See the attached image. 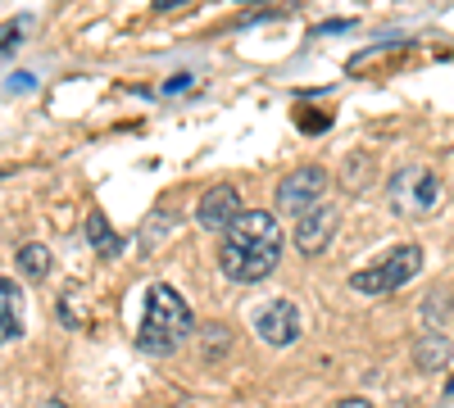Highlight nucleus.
<instances>
[{"label":"nucleus","instance_id":"nucleus-1","mask_svg":"<svg viewBox=\"0 0 454 408\" xmlns=\"http://www.w3.org/2000/svg\"><path fill=\"white\" fill-rule=\"evenodd\" d=\"M223 236L227 241L218 245V268H223V277H232L241 286L273 277V268L282 264V227L273 213L246 209Z\"/></svg>","mask_w":454,"mask_h":408},{"label":"nucleus","instance_id":"nucleus-7","mask_svg":"<svg viewBox=\"0 0 454 408\" xmlns=\"http://www.w3.org/2000/svg\"><path fill=\"white\" fill-rule=\"evenodd\" d=\"M254 331H259V341L263 345H273V350H286L300 341V309L291 300H273V304H263L254 313Z\"/></svg>","mask_w":454,"mask_h":408},{"label":"nucleus","instance_id":"nucleus-12","mask_svg":"<svg viewBox=\"0 0 454 408\" xmlns=\"http://www.w3.org/2000/svg\"><path fill=\"white\" fill-rule=\"evenodd\" d=\"M173 222H177V218H173V209H155V213H150V218L141 222V232H137L141 250H145V254H155V250H160V241L173 232Z\"/></svg>","mask_w":454,"mask_h":408},{"label":"nucleus","instance_id":"nucleus-8","mask_svg":"<svg viewBox=\"0 0 454 408\" xmlns=\"http://www.w3.org/2000/svg\"><path fill=\"white\" fill-rule=\"evenodd\" d=\"M241 213H246L241 209V191L227 187V181H223V187H209L200 196V204H196V222H200L205 232H227Z\"/></svg>","mask_w":454,"mask_h":408},{"label":"nucleus","instance_id":"nucleus-22","mask_svg":"<svg viewBox=\"0 0 454 408\" xmlns=\"http://www.w3.org/2000/svg\"><path fill=\"white\" fill-rule=\"evenodd\" d=\"M177 408H196V404H177Z\"/></svg>","mask_w":454,"mask_h":408},{"label":"nucleus","instance_id":"nucleus-11","mask_svg":"<svg viewBox=\"0 0 454 408\" xmlns=\"http://www.w3.org/2000/svg\"><path fill=\"white\" fill-rule=\"evenodd\" d=\"M413 363H419V373H436V367L454 363L450 336H441V331H432V336H419V345H413Z\"/></svg>","mask_w":454,"mask_h":408},{"label":"nucleus","instance_id":"nucleus-16","mask_svg":"<svg viewBox=\"0 0 454 408\" xmlns=\"http://www.w3.org/2000/svg\"><path fill=\"white\" fill-rule=\"evenodd\" d=\"M23 19H10L5 23V59H14V50H19V42H23V27H19Z\"/></svg>","mask_w":454,"mask_h":408},{"label":"nucleus","instance_id":"nucleus-21","mask_svg":"<svg viewBox=\"0 0 454 408\" xmlns=\"http://www.w3.org/2000/svg\"><path fill=\"white\" fill-rule=\"evenodd\" d=\"M445 390H450V395H454V377H450V386H445Z\"/></svg>","mask_w":454,"mask_h":408},{"label":"nucleus","instance_id":"nucleus-17","mask_svg":"<svg viewBox=\"0 0 454 408\" xmlns=\"http://www.w3.org/2000/svg\"><path fill=\"white\" fill-rule=\"evenodd\" d=\"M10 91H27L32 87V78H27V73H10V82H5Z\"/></svg>","mask_w":454,"mask_h":408},{"label":"nucleus","instance_id":"nucleus-6","mask_svg":"<svg viewBox=\"0 0 454 408\" xmlns=\"http://www.w3.org/2000/svg\"><path fill=\"white\" fill-rule=\"evenodd\" d=\"M336 227H340V209L318 200L314 209H305V213L295 218V250L300 254H323L332 245Z\"/></svg>","mask_w":454,"mask_h":408},{"label":"nucleus","instance_id":"nucleus-19","mask_svg":"<svg viewBox=\"0 0 454 408\" xmlns=\"http://www.w3.org/2000/svg\"><path fill=\"white\" fill-rule=\"evenodd\" d=\"M177 5H182V0H155V10H160V14H164V10H177Z\"/></svg>","mask_w":454,"mask_h":408},{"label":"nucleus","instance_id":"nucleus-20","mask_svg":"<svg viewBox=\"0 0 454 408\" xmlns=\"http://www.w3.org/2000/svg\"><path fill=\"white\" fill-rule=\"evenodd\" d=\"M36 408H64L59 399H42V404H36Z\"/></svg>","mask_w":454,"mask_h":408},{"label":"nucleus","instance_id":"nucleus-14","mask_svg":"<svg viewBox=\"0 0 454 408\" xmlns=\"http://www.w3.org/2000/svg\"><path fill=\"white\" fill-rule=\"evenodd\" d=\"M200 341H209L205 358H209V363H218L227 350H232V331H227V327H200Z\"/></svg>","mask_w":454,"mask_h":408},{"label":"nucleus","instance_id":"nucleus-2","mask_svg":"<svg viewBox=\"0 0 454 408\" xmlns=\"http://www.w3.org/2000/svg\"><path fill=\"white\" fill-rule=\"evenodd\" d=\"M192 331H196V318L173 286L160 281V286L145 290V318H141V331H137V350L173 354V350H182V341L192 336Z\"/></svg>","mask_w":454,"mask_h":408},{"label":"nucleus","instance_id":"nucleus-15","mask_svg":"<svg viewBox=\"0 0 454 408\" xmlns=\"http://www.w3.org/2000/svg\"><path fill=\"white\" fill-rule=\"evenodd\" d=\"M368 187V155H350V191Z\"/></svg>","mask_w":454,"mask_h":408},{"label":"nucleus","instance_id":"nucleus-13","mask_svg":"<svg viewBox=\"0 0 454 408\" xmlns=\"http://www.w3.org/2000/svg\"><path fill=\"white\" fill-rule=\"evenodd\" d=\"M51 268H55V258H51V250L42 241L19 245V273L23 277H51Z\"/></svg>","mask_w":454,"mask_h":408},{"label":"nucleus","instance_id":"nucleus-4","mask_svg":"<svg viewBox=\"0 0 454 408\" xmlns=\"http://www.w3.org/2000/svg\"><path fill=\"white\" fill-rule=\"evenodd\" d=\"M419 273H423V250H419V245H395L382 264L359 268V273L350 277V286H355L359 295H391V290H404Z\"/></svg>","mask_w":454,"mask_h":408},{"label":"nucleus","instance_id":"nucleus-9","mask_svg":"<svg viewBox=\"0 0 454 408\" xmlns=\"http://www.w3.org/2000/svg\"><path fill=\"white\" fill-rule=\"evenodd\" d=\"M0 336H5V345H19L23 336V300L14 277H0Z\"/></svg>","mask_w":454,"mask_h":408},{"label":"nucleus","instance_id":"nucleus-3","mask_svg":"<svg viewBox=\"0 0 454 408\" xmlns=\"http://www.w3.org/2000/svg\"><path fill=\"white\" fill-rule=\"evenodd\" d=\"M387 200H391V209H395L400 218H427V213H436V204H441V181H436V173L423 168V164H404V168H395L391 181H387Z\"/></svg>","mask_w":454,"mask_h":408},{"label":"nucleus","instance_id":"nucleus-10","mask_svg":"<svg viewBox=\"0 0 454 408\" xmlns=\"http://www.w3.org/2000/svg\"><path fill=\"white\" fill-rule=\"evenodd\" d=\"M87 245H91L100 258H119V254H123V236L109 227V218H105L100 209L87 213Z\"/></svg>","mask_w":454,"mask_h":408},{"label":"nucleus","instance_id":"nucleus-5","mask_svg":"<svg viewBox=\"0 0 454 408\" xmlns=\"http://www.w3.org/2000/svg\"><path fill=\"white\" fill-rule=\"evenodd\" d=\"M327 168L323 164H305V168H295V173H286L282 181H278V209L282 213H305V209H314L318 200H323V191H327Z\"/></svg>","mask_w":454,"mask_h":408},{"label":"nucleus","instance_id":"nucleus-18","mask_svg":"<svg viewBox=\"0 0 454 408\" xmlns=\"http://www.w3.org/2000/svg\"><path fill=\"white\" fill-rule=\"evenodd\" d=\"M336 408H372V399H359V395H350V399H340Z\"/></svg>","mask_w":454,"mask_h":408}]
</instances>
